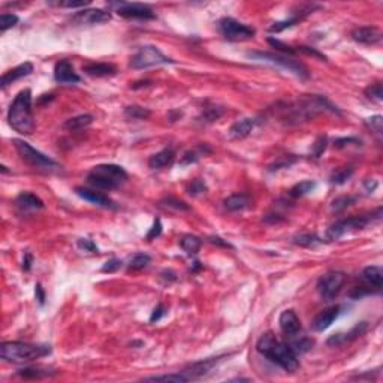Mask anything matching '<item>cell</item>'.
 I'll return each mask as SVG.
<instances>
[{
    "mask_svg": "<svg viewBox=\"0 0 383 383\" xmlns=\"http://www.w3.org/2000/svg\"><path fill=\"white\" fill-rule=\"evenodd\" d=\"M256 349L261 355H264L271 362L277 364L278 367H281L289 373H293L299 368V361L295 350L289 344H284L283 341H280L271 332L264 334L258 340Z\"/></svg>",
    "mask_w": 383,
    "mask_h": 383,
    "instance_id": "1",
    "label": "cell"
},
{
    "mask_svg": "<svg viewBox=\"0 0 383 383\" xmlns=\"http://www.w3.org/2000/svg\"><path fill=\"white\" fill-rule=\"evenodd\" d=\"M8 121L9 126L21 135H30L35 130L30 89H24L15 96L14 102L9 107Z\"/></svg>",
    "mask_w": 383,
    "mask_h": 383,
    "instance_id": "2",
    "label": "cell"
},
{
    "mask_svg": "<svg viewBox=\"0 0 383 383\" xmlns=\"http://www.w3.org/2000/svg\"><path fill=\"white\" fill-rule=\"evenodd\" d=\"M51 353V347L45 344H30L23 341H8L0 346V356L8 362L23 364Z\"/></svg>",
    "mask_w": 383,
    "mask_h": 383,
    "instance_id": "3",
    "label": "cell"
},
{
    "mask_svg": "<svg viewBox=\"0 0 383 383\" xmlns=\"http://www.w3.org/2000/svg\"><path fill=\"white\" fill-rule=\"evenodd\" d=\"M126 180H127V172L121 166L112 165V164L98 165L87 175L89 184L101 190H114L123 183H126Z\"/></svg>",
    "mask_w": 383,
    "mask_h": 383,
    "instance_id": "4",
    "label": "cell"
},
{
    "mask_svg": "<svg viewBox=\"0 0 383 383\" xmlns=\"http://www.w3.org/2000/svg\"><path fill=\"white\" fill-rule=\"evenodd\" d=\"M247 55L255 61L268 63V64H273V66H278V67H281L287 72H292L293 75H296L301 80H307L310 76L309 69L305 67L302 63H299V61H296L290 57L281 55V54H274V53H267V51H253V53H249Z\"/></svg>",
    "mask_w": 383,
    "mask_h": 383,
    "instance_id": "5",
    "label": "cell"
},
{
    "mask_svg": "<svg viewBox=\"0 0 383 383\" xmlns=\"http://www.w3.org/2000/svg\"><path fill=\"white\" fill-rule=\"evenodd\" d=\"M14 145H15V150L17 153L20 155V158L27 164L30 165L32 168L35 169H44V171H53V169H57L58 165L57 162H54L51 158L45 156L44 153L38 151L36 148H33L29 142L23 141V139H12Z\"/></svg>",
    "mask_w": 383,
    "mask_h": 383,
    "instance_id": "6",
    "label": "cell"
},
{
    "mask_svg": "<svg viewBox=\"0 0 383 383\" xmlns=\"http://www.w3.org/2000/svg\"><path fill=\"white\" fill-rule=\"evenodd\" d=\"M166 63H174V60L166 57L159 48L153 47V45L141 47L130 60V66L133 69H148L153 66L166 64Z\"/></svg>",
    "mask_w": 383,
    "mask_h": 383,
    "instance_id": "7",
    "label": "cell"
},
{
    "mask_svg": "<svg viewBox=\"0 0 383 383\" xmlns=\"http://www.w3.org/2000/svg\"><path fill=\"white\" fill-rule=\"evenodd\" d=\"M346 283V274L341 271H329L318 281V292L324 301H332L338 296Z\"/></svg>",
    "mask_w": 383,
    "mask_h": 383,
    "instance_id": "8",
    "label": "cell"
},
{
    "mask_svg": "<svg viewBox=\"0 0 383 383\" xmlns=\"http://www.w3.org/2000/svg\"><path fill=\"white\" fill-rule=\"evenodd\" d=\"M219 30L227 41H247L252 39L256 33L253 27L234 18H221L219 21Z\"/></svg>",
    "mask_w": 383,
    "mask_h": 383,
    "instance_id": "9",
    "label": "cell"
},
{
    "mask_svg": "<svg viewBox=\"0 0 383 383\" xmlns=\"http://www.w3.org/2000/svg\"><path fill=\"white\" fill-rule=\"evenodd\" d=\"M371 220H373V214H370V216H356V217H349V219L340 220V221H337L335 224H332L328 229L327 237H328V240H338L346 232L358 231V229L367 227V224Z\"/></svg>",
    "mask_w": 383,
    "mask_h": 383,
    "instance_id": "10",
    "label": "cell"
},
{
    "mask_svg": "<svg viewBox=\"0 0 383 383\" xmlns=\"http://www.w3.org/2000/svg\"><path fill=\"white\" fill-rule=\"evenodd\" d=\"M111 5L115 6V12L120 17H124V18H132V20H153V18H156L155 12H153L147 5H142V3L120 2V3H111Z\"/></svg>",
    "mask_w": 383,
    "mask_h": 383,
    "instance_id": "11",
    "label": "cell"
},
{
    "mask_svg": "<svg viewBox=\"0 0 383 383\" xmlns=\"http://www.w3.org/2000/svg\"><path fill=\"white\" fill-rule=\"evenodd\" d=\"M111 20V12L104 9H86L75 14L72 21L76 24H104Z\"/></svg>",
    "mask_w": 383,
    "mask_h": 383,
    "instance_id": "12",
    "label": "cell"
},
{
    "mask_svg": "<svg viewBox=\"0 0 383 383\" xmlns=\"http://www.w3.org/2000/svg\"><path fill=\"white\" fill-rule=\"evenodd\" d=\"M54 80L60 84H76L80 83V75L75 72L73 66L67 60H61L54 67Z\"/></svg>",
    "mask_w": 383,
    "mask_h": 383,
    "instance_id": "13",
    "label": "cell"
},
{
    "mask_svg": "<svg viewBox=\"0 0 383 383\" xmlns=\"http://www.w3.org/2000/svg\"><path fill=\"white\" fill-rule=\"evenodd\" d=\"M341 309H343L341 305H332V307H329V309L321 312V313L313 319V322H312L313 329H315L316 332H322V331L328 329V328L334 324V321L340 316Z\"/></svg>",
    "mask_w": 383,
    "mask_h": 383,
    "instance_id": "14",
    "label": "cell"
},
{
    "mask_svg": "<svg viewBox=\"0 0 383 383\" xmlns=\"http://www.w3.org/2000/svg\"><path fill=\"white\" fill-rule=\"evenodd\" d=\"M76 195L81 196L83 199L102 207V208H115V204L111 198H108L107 195H104L102 192H96L93 189H86V187H76L75 189Z\"/></svg>",
    "mask_w": 383,
    "mask_h": 383,
    "instance_id": "15",
    "label": "cell"
},
{
    "mask_svg": "<svg viewBox=\"0 0 383 383\" xmlns=\"http://www.w3.org/2000/svg\"><path fill=\"white\" fill-rule=\"evenodd\" d=\"M220 361V358H208V359H202V361H198V362H193L190 364L187 368L183 370V373L186 374V377L189 380H193V379H199V377H204L205 374H208L213 367Z\"/></svg>",
    "mask_w": 383,
    "mask_h": 383,
    "instance_id": "16",
    "label": "cell"
},
{
    "mask_svg": "<svg viewBox=\"0 0 383 383\" xmlns=\"http://www.w3.org/2000/svg\"><path fill=\"white\" fill-rule=\"evenodd\" d=\"M352 39L364 45H376L382 41V32L377 27H358L352 32Z\"/></svg>",
    "mask_w": 383,
    "mask_h": 383,
    "instance_id": "17",
    "label": "cell"
},
{
    "mask_svg": "<svg viewBox=\"0 0 383 383\" xmlns=\"http://www.w3.org/2000/svg\"><path fill=\"white\" fill-rule=\"evenodd\" d=\"M280 328L284 335L293 337L301 331V321L293 310H284L280 315Z\"/></svg>",
    "mask_w": 383,
    "mask_h": 383,
    "instance_id": "18",
    "label": "cell"
},
{
    "mask_svg": "<svg viewBox=\"0 0 383 383\" xmlns=\"http://www.w3.org/2000/svg\"><path fill=\"white\" fill-rule=\"evenodd\" d=\"M32 72H33V64L29 63V61H27V63H23V64H20V66H17V67L8 70V72H5L3 76H2V87H3V89L8 87L9 84L18 81V80H21V78H24V76H29Z\"/></svg>",
    "mask_w": 383,
    "mask_h": 383,
    "instance_id": "19",
    "label": "cell"
},
{
    "mask_svg": "<svg viewBox=\"0 0 383 383\" xmlns=\"http://www.w3.org/2000/svg\"><path fill=\"white\" fill-rule=\"evenodd\" d=\"M174 161H175V151L172 148H165L148 159V166L151 169H162V168L171 166Z\"/></svg>",
    "mask_w": 383,
    "mask_h": 383,
    "instance_id": "20",
    "label": "cell"
},
{
    "mask_svg": "<svg viewBox=\"0 0 383 383\" xmlns=\"http://www.w3.org/2000/svg\"><path fill=\"white\" fill-rule=\"evenodd\" d=\"M83 70L93 78H102V76H111L117 73V67L108 63H90L83 67Z\"/></svg>",
    "mask_w": 383,
    "mask_h": 383,
    "instance_id": "21",
    "label": "cell"
},
{
    "mask_svg": "<svg viewBox=\"0 0 383 383\" xmlns=\"http://www.w3.org/2000/svg\"><path fill=\"white\" fill-rule=\"evenodd\" d=\"M255 124H256L255 118H243L232 124V127L229 129V135H231V138H234V139H243L250 135Z\"/></svg>",
    "mask_w": 383,
    "mask_h": 383,
    "instance_id": "22",
    "label": "cell"
},
{
    "mask_svg": "<svg viewBox=\"0 0 383 383\" xmlns=\"http://www.w3.org/2000/svg\"><path fill=\"white\" fill-rule=\"evenodd\" d=\"M252 205V201L247 195L243 193H237L224 199V207L229 211H243L246 208H249Z\"/></svg>",
    "mask_w": 383,
    "mask_h": 383,
    "instance_id": "23",
    "label": "cell"
},
{
    "mask_svg": "<svg viewBox=\"0 0 383 383\" xmlns=\"http://www.w3.org/2000/svg\"><path fill=\"white\" fill-rule=\"evenodd\" d=\"M17 205L23 210H41L44 208V202L33 193L23 192L17 196Z\"/></svg>",
    "mask_w": 383,
    "mask_h": 383,
    "instance_id": "24",
    "label": "cell"
},
{
    "mask_svg": "<svg viewBox=\"0 0 383 383\" xmlns=\"http://www.w3.org/2000/svg\"><path fill=\"white\" fill-rule=\"evenodd\" d=\"M362 278L370 284V286H374L377 290L382 287L383 284V271L380 267L377 265H371V267H367L364 271H362Z\"/></svg>",
    "mask_w": 383,
    "mask_h": 383,
    "instance_id": "25",
    "label": "cell"
},
{
    "mask_svg": "<svg viewBox=\"0 0 383 383\" xmlns=\"http://www.w3.org/2000/svg\"><path fill=\"white\" fill-rule=\"evenodd\" d=\"M93 123V117L89 115V114H84V115H76L73 118H69L64 121L63 124V129L69 130V132H75V130H81L87 126H90Z\"/></svg>",
    "mask_w": 383,
    "mask_h": 383,
    "instance_id": "26",
    "label": "cell"
},
{
    "mask_svg": "<svg viewBox=\"0 0 383 383\" xmlns=\"http://www.w3.org/2000/svg\"><path fill=\"white\" fill-rule=\"evenodd\" d=\"M201 238L195 237V235H184L180 241L181 249L187 253V255H196L201 249Z\"/></svg>",
    "mask_w": 383,
    "mask_h": 383,
    "instance_id": "27",
    "label": "cell"
},
{
    "mask_svg": "<svg viewBox=\"0 0 383 383\" xmlns=\"http://www.w3.org/2000/svg\"><path fill=\"white\" fill-rule=\"evenodd\" d=\"M124 115H126V118H129V120H147V118L151 115V112H150V109H147V108H144V107L130 105V107H126Z\"/></svg>",
    "mask_w": 383,
    "mask_h": 383,
    "instance_id": "28",
    "label": "cell"
},
{
    "mask_svg": "<svg viewBox=\"0 0 383 383\" xmlns=\"http://www.w3.org/2000/svg\"><path fill=\"white\" fill-rule=\"evenodd\" d=\"M316 187V183L315 181H302V183H298L296 186H293L289 192V195L292 198H302L305 195H309L310 192H313Z\"/></svg>",
    "mask_w": 383,
    "mask_h": 383,
    "instance_id": "29",
    "label": "cell"
},
{
    "mask_svg": "<svg viewBox=\"0 0 383 383\" xmlns=\"http://www.w3.org/2000/svg\"><path fill=\"white\" fill-rule=\"evenodd\" d=\"M293 243H295L296 246H301V247H309V249H312V247H316V246L322 244V241H321L316 235H312V234L298 235V237H295Z\"/></svg>",
    "mask_w": 383,
    "mask_h": 383,
    "instance_id": "30",
    "label": "cell"
},
{
    "mask_svg": "<svg viewBox=\"0 0 383 383\" xmlns=\"http://www.w3.org/2000/svg\"><path fill=\"white\" fill-rule=\"evenodd\" d=\"M151 258L145 253H136L130 261H129V270L132 271H139L144 270L148 264H150Z\"/></svg>",
    "mask_w": 383,
    "mask_h": 383,
    "instance_id": "31",
    "label": "cell"
},
{
    "mask_svg": "<svg viewBox=\"0 0 383 383\" xmlns=\"http://www.w3.org/2000/svg\"><path fill=\"white\" fill-rule=\"evenodd\" d=\"M145 380H151V382H189V379L186 377V374L183 371L174 373V374H165V376H151V377H145Z\"/></svg>",
    "mask_w": 383,
    "mask_h": 383,
    "instance_id": "32",
    "label": "cell"
},
{
    "mask_svg": "<svg viewBox=\"0 0 383 383\" xmlns=\"http://www.w3.org/2000/svg\"><path fill=\"white\" fill-rule=\"evenodd\" d=\"M202 155H205V147H202V145H199V147H198V148H195V150L186 151V153H184V156H183V159H181V165H190V164H195V162H198V161H199V158H201Z\"/></svg>",
    "mask_w": 383,
    "mask_h": 383,
    "instance_id": "33",
    "label": "cell"
},
{
    "mask_svg": "<svg viewBox=\"0 0 383 383\" xmlns=\"http://www.w3.org/2000/svg\"><path fill=\"white\" fill-rule=\"evenodd\" d=\"M352 175H353V168H352V166L343 168V169H340V171H337V172L332 174L331 183H332V184H344Z\"/></svg>",
    "mask_w": 383,
    "mask_h": 383,
    "instance_id": "34",
    "label": "cell"
},
{
    "mask_svg": "<svg viewBox=\"0 0 383 383\" xmlns=\"http://www.w3.org/2000/svg\"><path fill=\"white\" fill-rule=\"evenodd\" d=\"M302 20V17H299V15H296V17H293V18H290V20H286V21H278V23H274L273 26H270V32H275V33H278V32H283L284 29H289V27H292V26H295L296 23H299Z\"/></svg>",
    "mask_w": 383,
    "mask_h": 383,
    "instance_id": "35",
    "label": "cell"
},
{
    "mask_svg": "<svg viewBox=\"0 0 383 383\" xmlns=\"http://www.w3.org/2000/svg\"><path fill=\"white\" fill-rule=\"evenodd\" d=\"M365 95L368 99L374 101V102H382L383 101V90H382V83H376L373 86H370L365 90Z\"/></svg>",
    "mask_w": 383,
    "mask_h": 383,
    "instance_id": "36",
    "label": "cell"
},
{
    "mask_svg": "<svg viewBox=\"0 0 383 383\" xmlns=\"http://www.w3.org/2000/svg\"><path fill=\"white\" fill-rule=\"evenodd\" d=\"M18 17L14 14H2L0 15V32H6L8 29L17 26Z\"/></svg>",
    "mask_w": 383,
    "mask_h": 383,
    "instance_id": "37",
    "label": "cell"
},
{
    "mask_svg": "<svg viewBox=\"0 0 383 383\" xmlns=\"http://www.w3.org/2000/svg\"><path fill=\"white\" fill-rule=\"evenodd\" d=\"M353 202H355V198H352V196H340V198H335L332 201L331 207H332L334 211H343L349 205H352Z\"/></svg>",
    "mask_w": 383,
    "mask_h": 383,
    "instance_id": "38",
    "label": "cell"
},
{
    "mask_svg": "<svg viewBox=\"0 0 383 383\" xmlns=\"http://www.w3.org/2000/svg\"><path fill=\"white\" fill-rule=\"evenodd\" d=\"M223 114V109L219 108V107H207L202 112V118L205 121H216L221 117Z\"/></svg>",
    "mask_w": 383,
    "mask_h": 383,
    "instance_id": "39",
    "label": "cell"
},
{
    "mask_svg": "<svg viewBox=\"0 0 383 383\" xmlns=\"http://www.w3.org/2000/svg\"><path fill=\"white\" fill-rule=\"evenodd\" d=\"M365 124L377 135H382V127H383V118L380 115H374L365 120Z\"/></svg>",
    "mask_w": 383,
    "mask_h": 383,
    "instance_id": "40",
    "label": "cell"
},
{
    "mask_svg": "<svg viewBox=\"0 0 383 383\" xmlns=\"http://www.w3.org/2000/svg\"><path fill=\"white\" fill-rule=\"evenodd\" d=\"M51 6H58V8H69V9H76V8H84L87 5H90L89 0H81V2H50Z\"/></svg>",
    "mask_w": 383,
    "mask_h": 383,
    "instance_id": "41",
    "label": "cell"
},
{
    "mask_svg": "<svg viewBox=\"0 0 383 383\" xmlns=\"http://www.w3.org/2000/svg\"><path fill=\"white\" fill-rule=\"evenodd\" d=\"M268 44H270L271 47H274V48H277V50H280V51H283V53L289 54V55H293V54L296 53V50H293V47L286 45L284 42H281V41H278V39L268 38Z\"/></svg>",
    "mask_w": 383,
    "mask_h": 383,
    "instance_id": "42",
    "label": "cell"
},
{
    "mask_svg": "<svg viewBox=\"0 0 383 383\" xmlns=\"http://www.w3.org/2000/svg\"><path fill=\"white\" fill-rule=\"evenodd\" d=\"M207 192V186L202 180H193L192 184L189 186V193L192 196H199V195H204Z\"/></svg>",
    "mask_w": 383,
    "mask_h": 383,
    "instance_id": "43",
    "label": "cell"
},
{
    "mask_svg": "<svg viewBox=\"0 0 383 383\" xmlns=\"http://www.w3.org/2000/svg\"><path fill=\"white\" fill-rule=\"evenodd\" d=\"M48 371H41V370H36V368H24V370H20L18 371V376L24 377V379H39L42 376H47Z\"/></svg>",
    "mask_w": 383,
    "mask_h": 383,
    "instance_id": "44",
    "label": "cell"
},
{
    "mask_svg": "<svg viewBox=\"0 0 383 383\" xmlns=\"http://www.w3.org/2000/svg\"><path fill=\"white\" fill-rule=\"evenodd\" d=\"M312 346H313V341L312 340H309V338H302L301 341H295L290 347L295 350V353H304V352H307V350H310L312 349Z\"/></svg>",
    "mask_w": 383,
    "mask_h": 383,
    "instance_id": "45",
    "label": "cell"
},
{
    "mask_svg": "<svg viewBox=\"0 0 383 383\" xmlns=\"http://www.w3.org/2000/svg\"><path fill=\"white\" fill-rule=\"evenodd\" d=\"M121 265H123V262H121L120 259L112 258V259L107 261V262L102 265V271H104V273H115V271H118V270L121 268Z\"/></svg>",
    "mask_w": 383,
    "mask_h": 383,
    "instance_id": "46",
    "label": "cell"
},
{
    "mask_svg": "<svg viewBox=\"0 0 383 383\" xmlns=\"http://www.w3.org/2000/svg\"><path fill=\"white\" fill-rule=\"evenodd\" d=\"M161 232H162V223H161L159 219H156L155 223H153V226H151V229L148 231V234H147V240H148V241L155 240L156 237L161 235Z\"/></svg>",
    "mask_w": 383,
    "mask_h": 383,
    "instance_id": "47",
    "label": "cell"
},
{
    "mask_svg": "<svg viewBox=\"0 0 383 383\" xmlns=\"http://www.w3.org/2000/svg\"><path fill=\"white\" fill-rule=\"evenodd\" d=\"M166 312H168V309L165 307L164 304H159L158 307H155V310H153V313H151V316H150V322H158V321H161L165 315H166Z\"/></svg>",
    "mask_w": 383,
    "mask_h": 383,
    "instance_id": "48",
    "label": "cell"
},
{
    "mask_svg": "<svg viewBox=\"0 0 383 383\" xmlns=\"http://www.w3.org/2000/svg\"><path fill=\"white\" fill-rule=\"evenodd\" d=\"M162 204L166 205V207H172V208H175V210H183V211H187V210H189V205H186L183 201H178V199H174V198L164 199Z\"/></svg>",
    "mask_w": 383,
    "mask_h": 383,
    "instance_id": "49",
    "label": "cell"
},
{
    "mask_svg": "<svg viewBox=\"0 0 383 383\" xmlns=\"http://www.w3.org/2000/svg\"><path fill=\"white\" fill-rule=\"evenodd\" d=\"M78 247L84 252H90V253H96L98 252V247L96 244L92 241V240H87V238H80L78 240Z\"/></svg>",
    "mask_w": 383,
    "mask_h": 383,
    "instance_id": "50",
    "label": "cell"
},
{
    "mask_svg": "<svg viewBox=\"0 0 383 383\" xmlns=\"http://www.w3.org/2000/svg\"><path fill=\"white\" fill-rule=\"evenodd\" d=\"M325 147H327V138H325V136H319L318 141L315 142V151H313L315 158H319V156L322 155L324 150H325Z\"/></svg>",
    "mask_w": 383,
    "mask_h": 383,
    "instance_id": "51",
    "label": "cell"
},
{
    "mask_svg": "<svg viewBox=\"0 0 383 383\" xmlns=\"http://www.w3.org/2000/svg\"><path fill=\"white\" fill-rule=\"evenodd\" d=\"M296 51H302V53H305L307 55H313V57H318L319 60H327V57L324 55V54H321L319 51H316L315 48H310V47H298V50Z\"/></svg>",
    "mask_w": 383,
    "mask_h": 383,
    "instance_id": "52",
    "label": "cell"
},
{
    "mask_svg": "<svg viewBox=\"0 0 383 383\" xmlns=\"http://www.w3.org/2000/svg\"><path fill=\"white\" fill-rule=\"evenodd\" d=\"M35 295H36V299L39 301V304L42 305L45 302V292H44V289L39 283L35 286Z\"/></svg>",
    "mask_w": 383,
    "mask_h": 383,
    "instance_id": "53",
    "label": "cell"
},
{
    "mask_svg": "<svg viewBox=\"0 0 383 383\" xmlns=\"http://www.w3.org/2000/svg\"><path fill=\"white\" fill-rule=\"evenodd\" d=\"M32 262H33V256H32V253H26L24 255V259H23V270L24 271H29L30 268H32Z\"/></svg>",
    "mask_w": 383,
    "mask_h": 383,
    "instance_id": "54",
    "label": "cell"
},
{
    "mask_svg": "<svg viewBox=\"0 0 383 383\" xmlns=\"http://www.w3.org/2000/svg\"><path fill=\"white\" fill-rule=\"evenodd\" d=\"M349 142H359V141L355 139V138H343V139H337V141H335V147L341 148V147L347 145Z\"/></svg>",
    "mask_w": 383,
    "mask_h": 383,
    "instance_id": "55",
    "label": "cell"
},
{
    "mask_svg": "<svg viewBox=\"0 0 383 383\" xmlns=\"http://www.w3.org/2000/svg\"><path fill=\"white\" fill-rule=\"evenodd\" d=\"M364 186H365V189H367L368 192H374L376 187H377V181H374V180H365Z\"/></svg>",
    "mask_w": 383,
    "mask_h": 383,
    "instance_id": "56",
    "label": "cell"
},
{
    "mask_svg": "<svg viewBox=\"0 0 383 383\" xmlns=\"http://www.w3.org/2000/svg\"><path fill=\"white\" fill-rule=\"evenodd\" d=\"M162 277H164V278H166L168 281H175V280H177L175 273H174V271H171V270H169V271H164V273H162Z\"/></svg>",
    "mask_w": 383,
    "mask_h": 383,
    "instance_id": "57",
    "label": "cell"
}]
</instances>
